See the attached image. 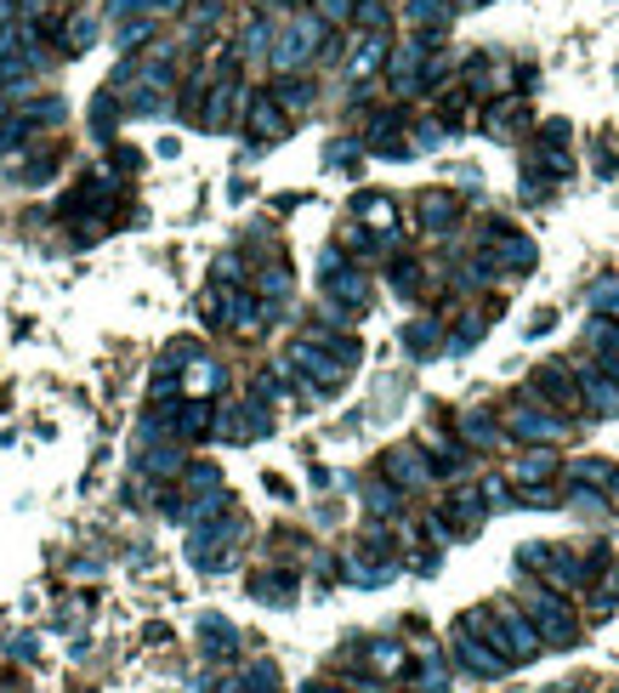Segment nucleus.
Here are the masks:
<instances>
[{"label": "nucleus", "instance_id": "f704fd0d", "mask_svg": "<svg viewBox=\"0 0 619 693\" xmlns=\"http://www.w3.org/2000/svg\"><path fill=\"white\" fill-rule=\"evenodd\" d=\"M290 290V267L285 262H267L262 267V295H285Z\"/></svg>", "mask_w": 619, "mask_h": 693}, {"label": "nucleus", "instance_id": "cd10ccee", "mask_svg": "<svg viewBox=\"0 0 619 693\" xmlns=\"http://www.w3.org/2000/svg\"><path fill=\"white\" fill-rule=\"evenodd\" d=\"M478 494H483V506H489V512L517 506V501H511V478H483V483H478Z\"/></svg>", "mask_w": 619, "mask_h": 693}, {"label": "nucleus", "instance_id": "9d476101", "mask_svg": "<svg viewBox=\"0 0 619 693\" xmlns=\"http://www.w3.org/2000/svg\"><path fill=\"white\" fill-rule=\"evenodd\" d=\"M483 131L494 142H517L529 131V103H523V97H494V103L483 109Z\"/></svg>", "mask_w": 619, "mask_h": 693}, {"label": "nucleus", "instance_id": "f3484780", "mask_svg": "<svg viewBox=\"0 0 619 693\" xmlns=\"http://www.w3.org/2000/svg\"><path fill=\"white\" fill-rule=\"evenodd\" d=\"M251 131H256L262 142H279V137H285V109L274 103V91H256V97H251Z\"/></svg>", "mask_w": 619, "mask_h": 693}, {"label": "nucleus", "instance_id": "f257e3e1", "mask_svg": "<svg viewBox=\"0 0 619 693\" xmlns=\"http://www.w3.org/2000/svg\"><path fill=\"white\" fill-rule=\"evenodd\" d=\"M466 631H478L483 642L494 654H506L511 665H529V659H540V648H546V642H540V631H534V620L517 603H494V608H472L460 620Z\"/></svg>", "mask_w": 619, "mask_h": 693}, {"label": "nucleus", "instance_id": "09e8293b", "mask_svg": "<svg viewBox=\"0 0 619 693\" xmlns=\"http://www.w3.org/2000/svg\"><path fill=\"white\" fill-rule=\"evenodd\" d=\"M313 693H346V688H313Z\"/></svg>", "mask_w": 619, "mask_h": 693}, {"label": "nucleus", "instance_id": "6ab92c4d", "mask_svg": "<svg viewBox=\"0 0 619 693\" xmlns=\"http://www.w3.org/2000/svg\"><path fill=\"white\" fill-rule=\"evenodd\" d=\"M200 637H205V654H211V659H228V654L239 648L233 626H228V620H216V614H205V620H200Z\"/></svg>", "mask_w": 619, "mask_h": 693}, {"label": "nucleus", "instance_id": "8fccbe9b", "mask_svg": "<svg viewBox=\"0 0 619 693\" xmlns=\"http://www.w3.org/2000/svg\"><path fill=\"white\" fill-rule=\"evenodd\" d=\"M614 693H619V688H614Z\"/></svg>", "mask_w": 619, "mask_h": 693}, {"label": "nucleus", "instance_id": "c756f323", "mask_svg": "<svg viewBox=\"0 0 619 693\" xmlns=\"http://www.w3.org/2000/svg\"><path fill=\"white\" fill-rule=\"evenodd\" d=\"M546 563H552V546H546V540H523V546H517V568H534V575H546Z\"/></svg>", "mask_w": 619, "mask_h": 693}, {"label": "nucleus", "instance_id": "a211bd4d", "mask_svg": "<svg viewBox=\"0 0 619 693\" xmlns=\"http://www.w3.org/2000/svg\"><path fill=\"white\" fill-rule=\"evenodd\" d=\"M608 478H614V461H597V455H580V461H568V483L574 489H608Z\"/></svg>", "mask_w": 619, "mask_h": 693}, {"label": "nucleus", "instance_id": "58836bf2", "mask_svg": "<svg viewBox=\"0 0 619 693\" xmlns=\"http://www.w3.org/2000/svg\"><path fill=\"white\" fill-rule=\"evenodd\" d=\"M353 7H358V0H318V17H325V23H346Z\"/></svg>", "mask_w": 619, "mask_h": 693}, {"label": "nucleus", "instance_id": "c85d7f7f", "mask_svg": "<svg viewBox=\"0 0 619 693\" xmlns=\"http://www.w3.org/2000/svg\"><path fill=\"white\" fill-rule=\"evenodd\" d=\"M483 330H489V318H483V313H466L460 330H455V341H450V353H466L472 341H483Z\"/></svg>", "mask_w": 619, "mask_h": 693}, {"label": "nucleus", "instance_id": "a19ab883", "mask_svg": "<svg viewBox=\"0 0 619 693\" xmlns=\"http://www.w3.org/2000/svg\"><path fill=\"white\" fill-rule=\"evenodd\" d=\"M353 17L364 23V29H387V12L376 7V0H369V7H353Z\"/></svg>", "mask_w": 619, "mask_h": 693}, {"label": "nucleus", "instance_id": "a878e982", "mask_svg": "<svg viewBox=\"0 0 619 693\" xmlns=\"http://www.w3.org/2000/svg\"><path fill=\"white\" fill-rule=\"evenodd\" d=\"M274 103H279V109H307V103H313V86H307V80H279V86H274Z\"/></svg>", "mask_w": 619, "mask_h": 693}, {"label": "nucleus", "instance_id": "49530a36", "mask_svg": "<svg viewBox=\"0 0 619 693\" xmlns=\"http://www.w3.org/2000/svg\"><path fill=\"white\" fill-rule=\"evenodd\" d=\"M142 7H154V12H177L182 0H142Z\"/></svg>", "mask_w": 619, "mask_h": 693}, {"label": "nucleus", "instance_id": "dca6fc26", "mask_svg": "<svg viewBox=\"0 0 619 693\" xmlns=\"http://www.w3.org/2000/svg\"><path fill=\"white\" fill-rule=\"evenodd\" d=\"M443 517H450V529L455 534H478L483 529V517H489V506H483V494L478 489H460L450 506H443Z\"/></svg>", "mask_w": 619, "mask_h": 693}, {"label": "nucleus", "instance_id": "e433bc0d", "mask_svg": "<svg viewBox=\"0 0 619 693\" xmlns=\"http://www.w3.org/2000/svg\"><path fill=\"white\" fill-rule=\"evenodd\" d=\"M392 290H399V295H415V290H420V267H415V262H399V267H392Z\"/></svg>", "mask_w": 619, "mask_h": 693}, {"label": "nucleus", "instance_id": "0eeeda50", "mask_svg": "<svg viewBox=\"0 0 619 693\" xmlns=\"http://www.w3.org/2000/svg\"><path fill=\"white\" fill-rule=\"evenodd\" d=\"M529 392H534V399H546L552 410H580V387H574V369H568L563 358L540 364L534 376H529Z\"/></svg>", "mask_w": 619, "mask_h": 693}, {"label": "nucleus", "instance_id": "2f4dec72", "mask_svg": "<svg viewBox=\"0 0 619 693\" xmlns=\"http://www.w3.org/2000/svg\"><path fill=\"white\" fill-rule=\"evenodd\" d=\"M222 693H279V682H274V665H256V677H244V682L222 688Z\"/></svg>", "mask_w": 619, "mask_h": 693}, {"label": "nucleus", "instance_id": "473e14b6", "mask_svg": "<svg viewBox=\"0 0 619 693\" xmlns=\"http://www.w3.org/2000/svg\"><path fill=\"white\" fill-rule=\"evenodd\" d=\"M369 659H376V671H399V665H404V648H399V642H369Z\"/></svg>", "mask_w": 619, "mask_h": 693}, {"label": "nucleus", "instance_id": "c9c22d12", "mask_svg": "<svg viewBox=\"0 0 619 693\" xmlns=\"http://www.w3.org/2000/svg\"><path fill=\"white\" fill-rule=\"evenodd\" d=\"M142 466H148V472H154V478H170V472H182V455H177V450H154V455H148Z\"/></svg>", "mask_w": 619, "mask_h": 693}, {"label": "nucleus", "instance_id": "b1692460", "mask_svg": "<svg viewBox=\"0 0 619 693\" xmlns=\"http://www.w3.org/2000/svg\"><path fill=\"white\" fill-rule=\"evenodd\" d=\"M353 211H358V216H369L381 234H392V200H381V193H358Z\"/></svg>", "mask_w": 619, "mask_h": 693}, {"label": "nucleus", "instance_id": "bb28decb", "mask_svg": "<svg viewBox=\"0 0 619 693\" xmlns=\"http://www.w3.org/2000/svg\"><path fill=\"white\" fill-rule=\"evenodd\" d=\"M177 432H182V438L211 432V410H205V404H182V410H177Z\"/></svg>", "mask_w": 619, "mask_h": 693}, {"label": "nucleus", "instance_id": "5701e85b", "mask_svg": "<svg viewBox=\"0 0 619 693\" xmlns=\"http://www.w3.org/2000/svg\"><path fill=\"white\" fill-rule=\"evenodd\" d=\"M251 591H256L262 603H290L295 597V575H256Z\"/></svg>", "mask_w": 619, "mask_h": 693}, {"label": "nucleus", "instance_id": "1a4fd4ad", "mask_svg": "<svg viewBox=\"0 0 619 693\" xmlns=\"http://www.w3.org/2000/svg\"><path fill=\"white\" fill-rule=\"evenodd\" d=\"M455 438L466 443V450H483V455H494L506 443V432H501V415H489V410H460L455 415Z\"/></svg>", "mask_w": 619, "mask_h": 693}, {"label": "nucleus", "instance_id": "4be33fe9", "mask_svg": "<svg viewBox=\"0 0 619 693\" xmlns=\"http://www.w3.org/2000/svg\"><path fill=\"white\" fill-rule=\"evenodd\" d=\"M585 302H591V313H608V318H619V274H608V279H597L585 290Z\"/></svg>", "mask_w": 619, "mask_h": 693}, {"label": "nucleus", "instance_id": "4468645a", "mask_svg": "<svg viewBox=\"0 0 619 693\" xmlns=\"http://www.w3.org/2000/svg\"><path fill=\"white\" fill-rule=\"evenodd\" d=\"M585 346L597 353V364L608 369V376H619V318H608V313H597L585 325Z\"/></svg>", "mask_w": 619, "mask_h": 693}, {"label": "nucleus", "instance_id": "7c9ffc66", "mask_svg": "<svg viewBox=\"0 0 619 693\" xmlns=\"http://www.w3.org/2000/svg\"><path fill=\"white\" fill-rule=\"evenodd\" d=\"M404 341H409V353H432V346H438V318H420V325H409Z\"/></svg>", "mask_w": 619, "mask_h": 693}, {"label": "nucleus", "instance_id": "6e6552de", "mask_svg": "<svg viewBox=\"0 0 619 693\" xmlns=\"http://www.w3.org/2000/svg\"><path fill=\"white\" fill-rule=\"evenodd\" d=\"M318 40H325V23H318V17H295L290 29L279 35V46H274V63L290 74L295 63H307V58H313V46H318Z\"/></svg>", "mask_w": 619, "mask_h": 693}, {"label": "nucleus", "instance_id": "9b49d317", "mask_svg": "<svg viewBox=\"0 0 619 693\" xmlns=\"http://www.w3.org/2000/svg\"><path fill=\"white\" fill-rule=\"evenodd\" d=\"M552 478H557L552 443H529V450L511 461V489H540V483H552Z\"/></svg>", "mask_w": 619, "mask_h": 693}, {"label": "nucleus", "instance_id": "37998d69", "mask_svg": "<svg viewBox=\"0 0 619 693\" xmlns=\"http://www.w3.org/2000/svg\"><path fill=\"white\" fill-rule=\"evenodd\" d=\"M568 501L591 512V506H603V494H597V489H574V483H568Z\"/></svg>", "mask_w": 619, "mask_h": 693}, {"label": "nucleus", "instance_id": "de8ad7c7", "mask_svg": "<svg viewBox=\"0 0 619 693\" xmlns=\"http://www.w3.org/2000/svg\"><path fill=\"white\" fill-rule=\"evenodd\" d=\"M546 693H585V688H580V682H574V688H546Z\"/></svg>", "mask_w": 619, "mask_h": 693}, {"label": "nucleus", "instance_id": "f03ea898", "mask_svg": "<svg viewBox=\"0 0 619 693\" xmlns=\"http://www.w3.org/2000/svg\"><path fill=\"white\" fill-rule=\"evenodd\" d=\"M523 608H529V620H534V631H540V642H546V648H574V642H580L574 608H568L552 585H529V591H523Z\"/></svg>", "mask_w": 619, "mask_h": 693}, {"label": "nucleus", "instance_id": "72a5a7b5", "mask_svg": "<svg viewBox=\"0 0 619 693\" xmlns=\"http://www.w3.org/2000/svg\"><path fill=\"white\" fill-rule=\"evenodd\" d=\"M420 693H450V671L438 665V654L420 665Z\"/></svg>", "mask_w": 619, "mask_h": 693}, {"label": "nucleus", "instance_id": "423d86ee", "mask_svg": "<svg viewBox=\"0 0 619 693\" xmlns=\"http://www.w3.org/2000/svg\"><path fill=\"white\" fill-rule=\"evenodd\" d=\"M387 483L392 489H404V494H420V489H432V461L415 450V443H399V450H387Z\"/></svg>", "mask_w": 619, "mask_h": 693}, {"label": "nucleus", "instance_id": "ea45409f", "mask_svg": "<svg viewBox=\"0 0 619 693\" xmlns=\"http://www.w3.org/2000/svg\"><path fill=\"white\" fill-rule=\"evenodd\" d=\"M523 193H529L534 205H540V200H552V177H546V171H529V177H523Z\"/></svg>", "mask_w": 619, "mask_h": 693}, {"label": "nucleus", "instance_id": "393cba45", "mask_svg": "<svg viewBox=\"0 0 619 693\" xmlns=\"http://www.w3.org/2000/svg\"><path fill=\"white\" fill-rule=\"evenodd\" d=\"M228 325L256 330L262 325V302H251V295H228Z\"/></svg>", "mask_w": 619, "mask_h": 693}, {"label": "nucleus", "instance_id": "79ce46f5", "mask_svg": "<svg viewBox=\"0 0 619 693\" xmlns=\"http://www.w3.org/2000/svg\"><path fill=\"white\" fill-rule=\"evenodd\" d=\"M188 483H193V489H216L222 478H216V466H193V472H188Z\"/></svg>", "mask_w": 619, "mask_h": 693}, {"label": "nucleus", "instance_id": "c03bdc74", "mask_svg": "<svg viewBox=\"0 0 619 693\" xmlns=\"http://www.w3.org/2000/svg\"><path fill=\"white\" fill-rule=\"evenodd\" d=\"M552 325H557V313H552V307H546V313H534V325H529V330H523V336H546V330H552Z\"/></svg>", "mask_w": 619, "mask_h": 693}, {"label": "nucleus", "instance_id": "412c9836", "mask_svg": "<svg viewBox=\"0 0 619 693\" xmlns=\"http://www.w3.org/2000/svg\"><path fill=\"white\" fill-rule=\"evenodd\" d=\"M450 0H409V7H404V17L415 23V29H443V23H450Z\"/></svg>", "mask_w": 619, "mask_h": 693}, {"label": "nucleus", "instance_id": "f8f14e48", "mask_svg": "<svg viewBox=\"0 0 619 693\" xmlns=\"http://www.w3.org/2000/svg\"><path fill=\"white\" fill-rule=\"evenodd\" d=\"M325 295H330V302L336 307H346V313H364L369 307V279L364 274H353V267H330V274H325Z\"/></svg>", "mask_w": 619, "mask_h": 693}, {"label": "nucleus", "instance_id": "2eb2a0df", "mask_svg": "<svg viewBox=\"0 0 619 693\" xmlns=\"http://www.w3.org/2000/svg\"><path fill=\"white\" fill-rule=\"evenodd\" d=\"M420 222H427V234H450L460 222V193H450V188L420 193Z\"/></svg>", "mask_w": 619, "mask_h": 693}, {"label": "nucleus", "instance_id": "a18cd8bd", "mask_svg": "<svg viewBox=\"0 0 619 693\" xmlns=\"http://www.w3.org/2000/svg\"><path fill=\"white\" fill-rule=\"evenodd\" d=\"M603 501H608V506H619V466H614V478H608V489H603Z\"/></svg>", "mask_w": 619, "mask_h": 693}, {"label": "nucleus", "instance_id": "20e7f679", "mask_svg": "<svg viewBox=\"0 0 619 693\" xmlns=\"http://www.w3.org/2000/svg\"><path fill=\"white\" fill-rule=\"evenodd\" d=\"M450 648H455V665H460L466 677H489V682H494V677H506V671H511V659H506V654H494L489 642H483L478 631H466V626H455Z\"/></svg>", "mask_w": 619, "mask_h": 693}, {"label": "nucleus", "instance_id": "39448f33", "mask_svg": "<svg viewBox=\"0 0 619 693\" xmlns=\"http://www.w3.org/2000/svg\"><path fill=\"white\" fill-rule=\"evenodd\" d=\"M574 387H580V410L603 415V420H614V415H619V381L608 376V369H603L597 358L574 364Z\"/></svg>", "mask_w": 619, "mask_h": 693}, {"label": "nucleus", "instance_id": "7ed1b4c3", "mask_svg": "<svg viewBox=\"0 0 619 693\" xmlns=\"http://www.w3.org/2000/svg\"><path fill=\"white\" fill-rule=\"evenodd\" d=\"M501 432L517 443H563L568 438V415H546L540 404H506L501 410Z\"/></svg>", "mask_w": 619, "mask_h": 693}, {"label": "nucleus", "instance_id": "aec40b11", "mask_svg": "<svg viewBox=\"0 0 619 693\" xmlns=\"http://www.w3.org/2000/svg\"><path fill=\"white\" fill-rule=\"evenodd\" d=\"M364 506L376 512V517H399L404 512V489H392V483H364Z\"/></svg>", "mask_w": 619, "mask_h": 693}, {"label": "nucleus", "instance_id": "4c0bfd02", "mask_svg": "<svg viewBox=\"0 0 619 693\" xmlns=\"http://www.w3.org/2000/svg\"><path fill=\"white\" fill-rule=\"evenodd\" d=\"M568 137H574L568 119H546V126H540V142H546V148H568Z\"/></svg>", "mask_w": 619, "mask_h": 693}, {"label": "nucleus", "instance_id": "ddd939ff", "mask_svg": "<svg viewBox=\"0 0 619 693\" xmlns=\"http://www.w3.org/2000/svg\"><path fill=\"white\" fill-rule=\"evenodd\" d=\"M489 262L494 267H506V274H534V239H523V234H501L489 244Z\"/></svg>", "mask_w": 619, "mask_h": 693}]
</instances>
